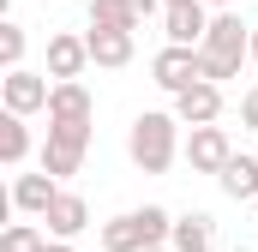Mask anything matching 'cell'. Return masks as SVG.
Wrapping results in <instances>:
<instances>
[{
  "label": "cell",
  "mask_w": 258,
  "mask_h": 252,
  "mask_svg": "<svg viewBox=\"0 0 258 252\" xmlns=\"http://www.w3.org/2000/svg\"><path fill=\"white\" fill-rule=\"evenodd\" d=\"M126 156H132V168H144V174H168L174 156H180V120H174V108L168 114L162 108L138 114L132 132H126Z\"/></svg>",
  "instance_id": "6da1fadb"
},
{
  "label": "cell",
  "mask_w": 258,
  "mask_h": 252,
  "mask_svg": "<svg viewBox=\"0 0 258 252\" xmlns=\"http://www.w3.org/2000/svg\"><path fill=\"white\" fill-rule=\"evenodd\" d=\"M168 234H174V216L162 204H144V210L102 222V252H150V246H168Z\"/></svg>",
  "instance_id": "7a4b0ae2"
},
{
  "label": "cell",
  "mask_w": 258,
  "mask_h": 252,
  "mask_svg": "<svg viewBox=\"0 0 258 252\" xmlns=\"http://www.w3.org/2000/svg\"><path fill=\"white\" fill-rule=\"evenodd\" d=\"M84 150H90V126H48V144H42V174H78L84 168Z\"/></svg>",
  "instance_id": "3957f363"
},
{
  "label": "cell",
  "mask_w": 258,
  "mask_h": 252,
  "mask_svg": "<svg viewBox=\"0 0 258 252\" xmlns=\"http://www.w3.org/2000/svg\"><path fill=\"white\" fill-rule=\"evenodd\" d=\"M0 96H6V114H36V108H48L54 84H48V72L18 66V72H6V78H0Z\"/></svg>",
  "instance_id": "277c9868"
},
{
  "label": "cell",
  "mask_w": 258,
  "mask_h": 252,
  "mask_svg": "<svg viewBox=\"0 0 258 252\" xmlns=\"http://www.w3.org/2000/svg\"><path fill=\"white\" fill-rule=\"evenodd\" d=\"M186 162H192V174H222V168L234 162L228 132H222V126H192V138H186Z\"/></svg>",
  "instance_id": "5b68a950"
},
{
  "label": "cell",
  "mask_w": 258,
  "mask_h": 252,
  "mask_svg": "<svg viewBox=\"0 0 258 252\" xmlns=\"http://www.w3.org/2000/svg\"><path fill=\"white\" fill-rule=\"evenodd\" d=\"M150 78L168 90V96H180V90H192L198 84V48H156V60H150Z\"/></svg>",
  "instance_id": "8992f818"
},
{
  "label": "cell",
  "mask_w": 258,
  "mask_h": 252,
  "mask_svg": "<svg viewBox=\"0 0 258 252\" xmlns=\"http://www.w3.org/2000/svg\"><path fill=\"white\" fill-rule=\"evenodd\" d=\"M174 120L180 126H216L222 120V84H204L198 78L192 90H180L174 96Z\"/></svg>",
  "instance_id": "52a82bcc"
},
{
  "label": "cell",
  "mask_w": 258,
  "mask_h": 252,
  "mask_svg": "<svg viewBox=\"0 0 258 252\" xmlns=\"http://www.w3.org/2000/svg\"><path fill=\"white\" fill-rule=\"evenodd\" d=\"M84 66H90V42L72 36V30H54V36H48V78H54V84H72Z\"/></svg>",
  "instance_id": "ba28073f"
},
{
  "label": "cell",
  "mask_w": 258,
  "mask_h": 252,
  "mask_svg": "<svg viewBox=\"0 0 258 252\" xmlns=\"http://www.w3.org/2000/svg\"><path fill=\"white\" fill-rule=\"evenodd\" d=\"M96 114V102H90V90L72 78V84H54V96H48V126H90Z\"/></svg>",
  "instance_id": "9c48e42d"
},
{
  "label": "cell",
  "mask_w": 258,
  "mask_h": 252,
  "mask_svg": "<svg viewBox=\"0 0 258 252\" xmlns=\"http://www.w3.org/2000/svg\"><path fill=\"white\" fill-rule=\"evenodd\" d=\"M42 222H48V234H54V240H78V234L90 228V204H84L78 192L60 186V198L48 204V216H42Z\"/></svg>",
  "instance_id": "30bf717a"
},
{
  "label": "cell",
  "mask_w": 258,
  "mask_h": 252,
  "mask_svg": "<svg viewBox=\"0 0 258 252\" xmlns=\"http://www.w3.org/2000/svg\"><path fill=\"white\" fill-rule=\"evenodd\" d=\"M54 198H60V180L54 174H18L12 180V210H24V216H48Z\"/></svg>",
  "instance_id": "8fae6325"
},
{
  "label": "cell",
  "mask_w": 258,
  "mask_h": 252,
  "mask_svg": "<svg viewBox=\"0 0 258 252\" xmlns=\"http://www.w3.org/2000/svg\"><path fill=\"white\" fill-rule=\"evenodd\" d=\"M210 246H216V222H210L204 210H186V216H174L168 252H210Z\"/></svg>",
  "instance_id": "7c38bea8"
},
{
  "label": "cell",
  "mask_w": 258,
  "mask_h": 252,
  "mask_svg": "<svg viewBox=\"0 0 258 252\" xmlns=\"http://www.w3.org/2000/svg\"><path fill=\"white\" fill-rule=\"evenodd\" d=\"M162 24H168V42H174V48H198L204 30H210V12H204V6H168Z\"/></svg>",
  "instance_id": "4fadbf2b"
},
{
  "label": "cell",
  "mask_w": 258,
  "mask_h": 252,
  "mask_svg": "<svg viewBox=\"0 0 258 252\" xmlns=\"http://www.w3.org/2000/svg\"><path fill=\"white\" fill-rule=\"evenodd\" d=\"M84 42H90V60L108 66V72H120L132 60V30H90Z\"/></svg>",
  "instance_id": "5bb4252c"
},
{
  "label": "cell",
  "mask_w": 258,
  "mask_h": 252,
  "mask_svg": "<svg viewBox=\"0 0 258 252\" xmlns=\"http://www.w3.org/2000/svg\"><path fill=\"white\" fill-rule=\"evenodd\" d=\"M216 180H222V192H228V198H246V204H258V156H240V150H234V162H228Z\"/></svg>",
  "instance_id": "9a60e30c"
},
{
  "label": "cell",
  "mask_w": 258,
  "mask_h": 252,
  "mask_svg": "<svg viewBox=\"0 0 258 252\" xmlns=\"http://www.w3.org/2000/svg\"><path fill=\"white\" fill-rule=\"evenodd\" d=\"M30 156V132H24V114H0V162L18 168Z\"/></svg>",
  "instance_id": "2e32d148"
},
{
  "label": "cell",
  "mask_w": 258,
  "mask_h": 252,
  "mask_svg": "<svg viewBox=\"0 0 258 252\" xmlns=\"http://www.w3.org/2000/svg\"><path fill=\"white\" fill-rule=\"evenodd\" d=\"M90 30H132L138 36V18L126 12V0H90Z\"/></svg>",
  "instance_id": "e0dca14e"
},
{
  "label": "cell",
  "mask_w": 258,
  "mask_h": 252,
  "mask_svg": "<svg viewBox=\"0 0 258 252\" xmlns=\"http://www.w3.org/2000/svg\"><path fill=\"white\" fill-rule=\"evenodd\" d=\"M48 246V234L36 228V222H12L6 234H0V252H42Z\"/></svg>",
  "instance_id": "ac0fdd59"
},
{
  "label": "cell",
  "mask_w": 258,
  "mask_h": 252,
  "mask_svg": "<svg viewBox=\"0 0 258 252\" xmlns=\"http://www.w3.org/2000/svg\"><path fill=\"white\" fill-rule=\"evenodd\" d=\"M0 66L6 72L24 66V24H0Z\"/></svg>",
  "instance_id": "d6986e66"
},
{
  "label": "cell",
  "mask_w": 258,
  "mask_h": 252,
  "mask_svg": "<svg viewBox=\"0 0 258 252\" xmlns=\"http://www.w3.org/2000/svg\"><path fill=\"white\" fill-rule=\"evenodd\" d=\"M240 126H246V132H258V84L240 96Z\"/></svg>",
  "instance_id": "ffe728a7"
},
{
  "label": "cell",
  "mask_w": 258,
  "mask_h": 252,
  "mask_svg": "<svg viewBox=\"0 0 258 252\" xmlns=\"http://www.w3.org/2000/svg\"><path fill=\"white\" fill-rule=\"evenodd\" d=\"M156 6H162V0H126V12H132V18H138V24H144V18H150Z\"/></svg>",
  "instance_id": "44dd1931"
},
{
  "label": "cell",
  "mask_w": 258,
  "mask_h": 252,
  "mask_svg": "<svg viewBox=\"0 0 258 252\" xmlns=\"http://www.w3.org/2000/svg\"><path fill=\"white\" fill-rule=\"evenodd\" d=\"M204 12H234V0H198Z\"/></svg>",
  "instance_id": "7402d4cb"
},
{
  "label": "cell",
  "mask_w": 258,
  "mask_h": 252,
  "mask_svg": "<svg viewBox=\"0 0 258 252\" xmlns=\"http://www.w3.org/2000/svg\"><path fill=\"white\" fill-rule=\"evenodd\" d=\"M42 252H72V240H48V246H42Z\"/></svg>",
  "instance_id": "603a6c76"
},
{
  "label": "cell",
  "mask_w": 258,
  "mask_h": 252,
  "mask_svg": "<svg viewBox=\"0 0 258 252\" xmlns=\"http://www.w3.org/2000/svg\"><path fill=\"white\" fill-rule=\"evenodd\" d=\"M168 6H198V0H162V12H168Z\"/></svg>",
  "instance_id": "cb8c5ba5"
},
{
  "label": "cell",
  "mask_w": 258,
  "mask_h": 252,
  "mask_svg": "<svg viewBox=\"0 0 258 252\" xmlns=\"http://www.w3.org/2000/svg\"><path fill=\"white\" fill-rule=\"evenodd\" d=\"M252 60H258V24H252Z\"/></svg>",
  "instance_id": "d4e9b609"
},
{
  "label": "cell",
  "mask_w": 258,
  "mask_h": 252,
  "mask_svg": "<svg viewBox=\"0 0 258 252\" xmlns=\"http://www.w3.org/2000/svg\"><path fill=\"white\" fill-rule=\"evenodd\" d=\"M252 222H258V204H252Z\"/></svg>",
  "instance_id": "484cf974"
},
{
  "label": "cell",
  "mask_w": 258,
  "mask_h": 252,
  "mask_svg": "<svg viewBox=\"0 0 258 252\" xmlns=\"http://www.w3.org/2000/svg\"><path fill=\"white\" fill-rule=\"evenodd\" d=\"M150 252H168V246H150Z\"/></svg>",
  "instance_id": "4316f807"
}]
</instances>
